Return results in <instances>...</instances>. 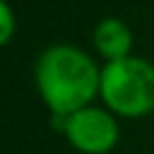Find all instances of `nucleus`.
<instances>
[{
    "label": "nucleus",
    "mask_w": 154,
    "mask_h": 154,
    "mask_svg": "<svg viewBox=\"0 0 154 154\" xmlns=\"http://www.w3.org/2000/svg\"><path fill=\"white\" fill-rule=\"evenodd\" d=\"M99 94L116 116H147L154 111V65L132 55L106 63L101 70Z\"/></svg>",
    "instance_id": "f03ea898"
},
{
    "label": "nucleus",
    "mask_w": 154,
    "mask_h": 154,
    "mask_svg": "<svg viewBox=\"0 0 154 154\" xmlns=\"http://www.w3.org/2000/svg\"><path fill=\"white\" fill-rule=\"evenodd\" d=\"M63 132L82 154H106L118 142V123L113 113L96 106H84L63 118Z\"/></svg>",
    "instance_id": "7ed1b4c3"
},
{
    "label": "nucleus",
    "mask_w": 154,
    "mask_h": 154,
    "mask_svg": "<svg viewBox=\"0 0 154 154\" xmlns=\"http://www.w3.org/2000/svg\"><path fill=\"white\" fill-rule=\"evenodd\" d=\"M36 89L53 116L67 118L89 106L101 87V70L75 46H51L36 60Z\"/></svg>",
    "instance_id": "f257e3e1"
},
{
    "label": "nucleus",
    "mask_w": 154,
    "mask_h": 154,
    "mask_svg": "<svg viewBox=\"0 0 154 154\" xmlns=\"http://www.w3.org/2000/svg\"><path fill=\"white\" fill-rule=\"evenodd\" d=\"M12 34H14V12L5 0H0V46H5L12 38Z\"/></svg>",
    "instance_id": "39448f33"
},
{
    "label": "nucleus",
    "mask_w": 154,
    "mask_h": 154,
    "mask_svg": "<svg viewBox=\"0 0 154 154\" xmlns=\"http://www.w3.org/2000/svg\"><path fill=\"white\" fill-rule=\"evenodd\" d=\"M94 46L106 58V63L130 58V51H132V31H130V26L123 19L106 17L94 29Z\"/></svg>",
    "instance_id": "20e7f679"
}]
</instances>
